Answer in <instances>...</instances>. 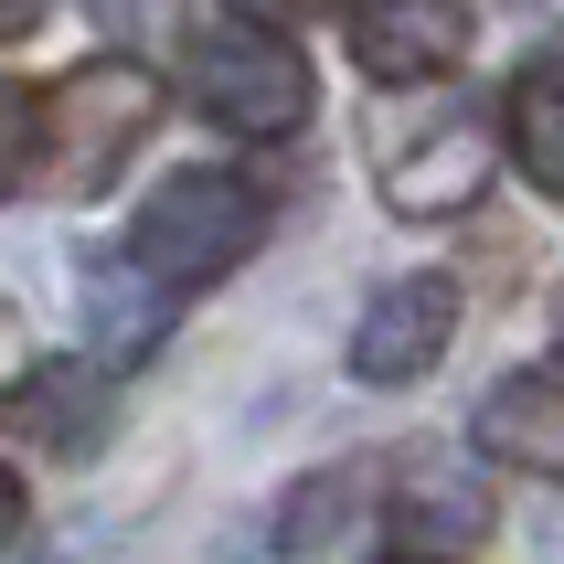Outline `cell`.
Masks as SVG:
<instances>
[{
	"label": "cell",
	"instance_id": "1",
	"mask_svg": "<svg viewBox=\"0 0 564 564\" xmlns=\"http://www.w3.org/2000/svg\"><path fill=\"white\" fill-rule=\"evenodd\" d=\"M256 235H267V192L246 171H171L128 224V256L160 288H214L256 256Z\"/></svg>",
	"mask_w": 564,
	"mask_h": 564
},
{
	"label": "cell",
	"instance_id": "2",
	"mask_svg": "<svg viewBox=\"0 0 564 564\" xmlns=\"http://www.w3.org/2000/svg\"><path fill=\"white\" fill-rule=\"evenodd\" d=\"M192 107L214 128H235V139H299L310 107H319V75H310V54H299L288 32L214 22L192 43Z\"/></svg>",
	"mask_w": 564,
	"mask_h": 564
},
{
	"label": "cell",
	"instance_id": "3",
	"mask_svg": "<svg viewBox=\"0 0 564 564\" xmlns=\"http://www.w3.org/2000/svg\"><path fill=\"white\" fill-rule=\"evenodd\" d=\"M150 128H160V75H150V64H128V54L75 64V75L43 96V150H54L64 192H107Z\"/></svg>",
	"mask_w": 564,
	"mask_h": 564
},
{
	"label": "cell",
	"instance_id": "4",
	"mask_svg": "<svg viewBox=\"0 0 564 564\" xmlns=\"http://www.w3.org/2000/svg\"><path fill=\"white\" fill-rule=\"evenodd\" d=\"M373 182L394 214H469L479 182H490V128L469 107H405V118H373Z\"/></svg>",
	"mask_w": 564,
	"mask_h": 564
},
{
	"label": "cell",
	"instance_id": "5",
	"mask_svg": "<svg viewBox=\"0 0 564 564\" xmlns=\"http://www.w3.org/2000/svg\"><path fill=\"white\" fill-rule=\"evenodd\" d=\"M447 341H458V288L447 278H394V288H373V310L351 330V383H373V394L426 383L447 362Z\"/></svg>",
	"mask_w": 564,
	"mask_h": 564
},
{
	"label": "cell",
	"instance_id": "6",
	"mask_svg": "<svg viewBox=\"0 0 564 564\" xmlns=\"http://www.w3.org/2000/svg\"><path fill=\"white\" fill-rule=\"evenodd\" d=\"M469 54V0H351V64L373 86H437Z\"/></svg>",
	"mask_w": 564,
	"mask_h": 564
},
{
	"label": "cell",
	"instance_id": "7",
	"mask_svg": "<svg viewBox=\"0 0 564 564\" xmlns=\"http://www.w3.org/2000/svg\"><path fill=\"white\" fill-rule=\"evenodd\" d=\"M479 447L501 458V469H533V479H554L564 469V383L543 373H511V383H490V405H479Z\"/></svg>",
	"mask_w": 564,
	"mask_h": 564
},
{
	"label": "cell",
	"instance_id": "8",
	"mask_svg": "<svg viewBox=\"0 0 564 564\" xmlns=\"http://www.w3.org/2000/svg\"><path fill=\"white\" fill-rule=\"evenodd\" d=\"M501 150L522 160L533 192H564V107H554V54H533L501 96Z\"/></svg>",
	"mask_w": 564,
	"mask_h": 564
},
{
	"label": "cell",
	"instance_id": "9",
	"mask_svg": "<svg viewBox=\"0 0 564 564\" xmlns=\"http://www.w3.org/2000/svg\"><path fill=\"white\" fill-rule=\"evenodd\" d=\"M351 522H362V469H330V479H310V490L288 501L278 543H288V554H319V543H341Z\"/></svg>",
	"mask_w": 564,
	"mask_h": 564
},
{
	"label": "cell",
	"instance_id": "10",
	"mask_svg": "<svg viewBox=\"0 0 564 564\" xmlns=\"http://www.w3.org/2000/svg\"><path fill=\"white\" fill-rule=\"evenodd\" d=\"M96 415H107V383L96 373H86V394H54V373H32L11 394V426H32V437H54V447H96Z\"/></svg>",
	"mask_w": 564,
	"mask_h": 564
},
{
	"label": "cell",
	"instance_id": "11",
	"mask_svg": "<svg viewBox=\"0 0 564 564\" xmlns=\"http://www.w3.org/2000/svg\"><path fill=\"white\" fill-rule=\"evenodd\" d=\"M32 171H43V96L0 75V203H11Z\"/></svg>",
	"mask_w": 564,
	"mask_h": 564
},
{
	"label": "cell",
	"instance_id": "12",
	"mask_svg": "<svg viewBox=\"0 0 564 564\" xmlns=\"http://www.w3.org/2000/svg\"><path fill=\"white\" fill-rule=\"evenodd\" d=\"M319 11H330V0H246V22H267V32L278 22H319Z\"/></svg>",
	"mask_w": 564,
	"mask_h": 564
},
{
	"label": "cell",
	"instance_id": "13",
	"mask_svg": "<svg viewBox=\"0 0 564 564\" xmlns=\"http://www.w3.org/2000/svg\"><path fill=\"white\" fill-rule=\"evenodd\" d=\"M11 543H22V479L0 469V554H11Z\"/></svg>",
	"mask_w": 564,
	"mask_h": 564
},
{
	"label": "cell",
	"instance_id": "14",
	"mask_svg": "<svg viewBox=\"0 0 564 564\" xmlns=\"http://www.w3.org/2000/svg\"><path fill=\"white\" fill-rule=\"evenodd\" d=\"M405 564H447V554H405Z\"/></svg>",
	"mask_w": 564,
	"mask_h": 564
}]
</instances>
